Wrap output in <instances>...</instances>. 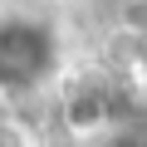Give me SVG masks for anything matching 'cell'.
I'll use <instances>...</instances> for the list:
<instances>
[{
    "mask_svg": "<svg viewBox=\"0 0 147 147\" xmlns=\"http://www.w3.org/2000/svg\"><path fill=\"white\" fill-rule=\"evenodd\" d=\"M59 69V34L34 15H0V93H34Z\"/></svg>",
    "mask_w": 147,
    "mask_h": 147,
    "instance_id": "1",
    "label": "cell"
},
{
    "mask_svg": "<svg viewBox=\"0 0 147 147\" xmlns=\"http://www.w3.org/2000/svg\"><path fill=\"white\" fill-rule=\"evenodd\" d=\"M108 118H113V93H108L103 84H79V88L64 98V127L79 132V137L103 132Z\"/></svg>",
    "mask_w": 147,
    "mask_h": 147,
    "instance_id": "2",
    "label": "cell"
},
{
    "mask_svg": "<svg viewBox=\"0 0 147 147\" xmlns=\"http://www.w3.org/2000/svg\"><path fill=\"white\" fill-rule=\"evenodd\" d=\"M118 20L127 34H147V0H118Z\"/></svg>",
    "mask_w": 147,
    "mask_h": 147,
    "instance_id": "3",
    "label": "cell"
},
{
    "mask_svg": "<svg viewBox=\"0 0 147 147\" xmlns=\"http://www.w3.org/2000/svg\"><path fill=\"white\" fill-rule=\"evenodd\" d=\"M137 147H147V132H142V137H137Z\"/></svg>",
    "mask_w": 147,
    "mask_h": 147,
    "instance_id": "4",
    "label": "cell"
}]
</instances>
